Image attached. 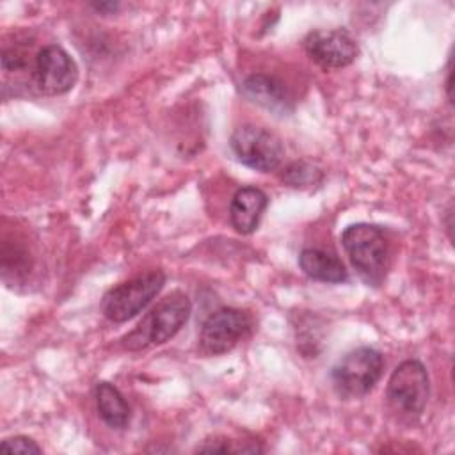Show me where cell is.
Instances as JSON below:
<instances>
[{
	"label": "cell",
	"instance_id": "6da1fadb",
	"mask_svg": "<svg viewBox=\"0 0 455 455\" xmlns=\"http://www.w3.org/2000/svg\"><path fill=\"white\" fill-rule=\"evenodd\" d=\"M190 299L183 291L176 290L164 297L149 313H146L133 331L121 338V347L130 352H139L162 345L178 334V331L190 318Z\"/></svg>",
	"mask_w": 455,
	"mask_h": 455
},
{
	"label": "cell",
	"instance_id": "7a4b0ae2",
	"mask_svg": "<svg viewBox=\"0 0 455 455\" xmlns=\"http://www.w3.org/2000/svg\"><path fill=\"white\" fill-rule=\"evenodd\" d=\"M341 245L364 283L371 286L382 283L389 265V245L379 226L357 222L345 228Z\"/></svg>",
	"mask_w": 455,
	"mask_h": 455
},
{
	"label": "cell",
	"instance_id": "3957f363",
	"mask_svg": "<svg viewBox=\"0 0 455 455\" xmlns=\"http://www.w3.org/2000/svg\"><path fill=\"white\" fill-rule=\"evenodd\" d=\"M428 395L430 379L421 361L407 359L393 370L386 387V400L400 419L416 421L427 407Z\"/></svg>",
	"mask_w": 455,
	"mask_h": 455
},
{
	"label": "cell",
	"instance_id": "277c9868",
	"mask_svg": "<svg viewBox=\"0 0 455 455\" xmlns=\"http://www.w3.org/2000/svg\"><path fill=\"white\" fill-rule=\"evenodd\" d=\"M382 370L384 357L377 348L357 347L338 359L331 370V380L341 398H361L375 387Z\"/></svg>",
	"mask_w": 455,
	"mask_h": 455
},
{
	"label": "cell",
	"instance_id": "5b68a950",
	"mask_svg": "<svg viewBox=\"0 0 455 455\" xmlns=\"http://www.w3.org/2000/svg\"><path fill=\"white\" fill-rule=\"evenodd\" d=\"M165 274L149 270L112 286L101 299V313L114 323H123L137 316L164 288Z\"/></svg>",
	"mask_w": 455,
	"mask_h": 455
},
{
	"label": "cell",
	"instance_id": "8992f818",
	"mask_svg": "<svg viewBox=\"0 0 455 455\" xmlns=\"http://www.w3.org/2000/svg\"><path fill=\"white\" fill-rule=\"evenodd\" d=\"M229 146L238 162L259 172L275 171L284 158L281 139L274 132L256 124L238 126L231 133Z\"/></svg>",
	"mask_w": 455,
	"mask_h": 455
},
{
	"label": "cell",
	"instance_id": "52a82bcc",
	"mask_svg": "<svg viewBox=\"0 0 455 455\" xmlns=\"http://www.w3.org/2000/svg\"><path fill=\"white\" fill-rule=\"evenodd\" d=\"M251 316L238 307H220L213 311L201 325L199 350L206 355L229 352L251 331Z\"/></svg>",
	"mask_w": 455,
	"mask_h": 455
},
{
	"label": "cell",
	"instance_id": "ba28073f",
	"mask_svg": "<svg viewBox=\"0 0 455 455\" xmlns=\"http://www.w3.org/2000/svg\"><path fill=\"white\" fill-rule=\"evenodd\" d=\"M78 68L71 55L59 44L43 46L32 66V84L44 96H60L73 89Z\"/></svg>",
	"mask_w": 455,
	"mask_h": 455
},
{
	"label": "cell",
	"instance_id": "9c48e42d",
	"mask_svg": "<svg viewBox=\"0 0 455 455\" xmlns=\"http://www.w3.org/2000/svg\"><path fill=\"white\" fill-rule=\"evenodd\" d=\"M304 50L313 62L323 69H339L350 66L359 46L345 28H318L304 37Z\"/></svg>",
	"mask_w": 455,
	"mask_h": 455
},
{
	"label": "cell",
	"instance_id": "30bf717a",
	"mask_svg": "<svg viewBox=\"0 0 455 455\" xmlns=\"http://www.w3.org/2000/svg\"><path fill=\"white\" fill-rule=\"evenodd\" d=\"M268 204L267 194L258 187H242L235 192L229 204L231 226L242 233L251 235L259 226L261 215Z\"/></svg>",
	"mask_w": 455,
	"mask_h": 455
},
{
	"label": "cell",
	"instance_id": "8fae6325",
	"mask_svg": "<svg viewBox=\"0 0 455 455\" xmlns=\"http://www.w3.org/2000/svg\"><path fill=\"white\" fill-rule=\"evenodd\" d=\"M242 92L256 105L275 112L286 114L291 110V100L284 84L270 75L254 73L242 84Z\"/></svg>",
	"mask_w": 455,
	"mask_h": 455
},
{
	"label": "cell",
	"instance_id": "7c38bea8",
	"mask_svg": "<svg viewBox=\"0 0 455 455\" xmlns=\"http://www.w3.org/2000/svg\"><path fill=\"white\" fill-rule=\"evenodd\" d=\"M299 267L307 277L315 281L343 283L348 279L343 261L334 252H329L323 249H316V247L302 249L299 254Z\"/></svg>",
	"mask_w": 455,
	"mask_h": 455
},
{
	"label": "cell",
	"instance_id": "4fadbf2b",
	"mask_svg": "<svg viewBox=\"0 0 455 455\" xmlns=\"http://www.w3.org/2000/svg\"><path fill=\"white\" fill-rule=\"evenodd\" d=\"M96 407L101 419L114 430H123L130 423V407L121 395V391L110 382H98L96 391Z\"/></svg>",
	"mask_w": 455,
	"mask_h": 455
},
{
	"label": "cell",
	"instance_id": "5bb4252c",
	"mask_svg": "<svg viewBox=\"0 0 455 455\" xmlns=\"http://www.w3.org/2000/svg\"><path fill=\"white\" fill-rule=\"evenodd\" d=\"M281 180L290 187L304 188V187H311V185L318 183L322 180V171L304 160L291 162L281 172Z\"/></svg>",
	"mask_w": 455,
	"mask_h": 455
},
{
	"label": "cell",
	"instance_id": "9a60e30c",
	"mask_svg": "<svg viewBox=\"0 0 455 455\" xmlns=\"http://www.w3.org/2000/svg\"><path fill=\"white\" fill-rule=\"evenodd\" d=\"M27 64H28V55L23 46L14 44V46H5L2 50V69L5 73L25 69Z\"/></svg>",
	"mask_w": 455,
	"mask_h": 455
},
{
	"label": "cell",
	"instance_id": "2e32d148",
	"mask_svg": "<svg viewBox=\"0 0 455 455\" xmlns=\"http://www.w3.org/2000/svg\"><path fill=\"white\" fill-rule=\"evenodd\" d=\"M2 451H9V453H41V446L27 435H14V437H7L2 441L0 444Z\"/></svg>",
	"mask_w": 455,
	"mask_h": 455
},
{
	"label": "cell",
	"instance_id": "e0dca14e",
	"mask_svg": "<svg viewBox=\"0 0 455 455\" xmlns=\"http://www.w3.org/2000/svg\"><path fill=\"white\" fill-rule=\"evenodd\" d=\"M98 12H105V11H117L119 4L117 2H100V4H91Z\"/></svg>",
	"mask_w": 455,
	"mask_h": 455
}]
</instances>
